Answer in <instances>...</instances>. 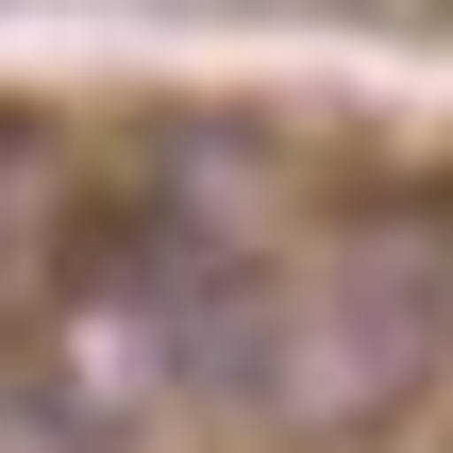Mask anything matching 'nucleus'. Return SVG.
<instances>
[{
	"mask_svg": "<svg viewBox=\"0 0 453 453\" xmlns=\"http://www.w3.org/2000/svg\"><path fill=\"white\" fill-rule=\"evenodd\" d=\"M453 370V235L437 219H336L235 286V403L286 453H353L420 420Z\"/></svg>",
	"mask_w": 453,
	"mask_h": 453,
	"instance_id": "obj_1",
	"label": "nucleus"
},
{
	"mask_svg": "<svg viewBox=\"0 0 453 453\" xmlns=\"http://www.w3.org/2000/svg\"><path fill=\"white\" fill-rule=\"evenodd\" d=\"M219 252L168 202L67 219L50 286L0 303V453H134V420L219 353Z\"/></svg>",
	"mask_w": 453,
	"mask_h": 453,
	"instance_id": "obj_2",
	"label": "nucleus"
}]
</instances>
